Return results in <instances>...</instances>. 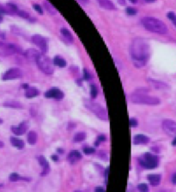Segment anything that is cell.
<instances>
[{"label": "cell", "instance_id": "12", "mask_svg": "<svg viewBox=\"0 0 176 192\" xmlns=\"http://www.w3.org/2000/svg\"><path fill=\"white\" fill-rule=\"evenodd\" d=\"M11 131L16 136H22L29 129V122L23 121L18 126H11Z\"/></svg>", "mask_w": 176, "mask_h": 192}, {"label": "cell", "instance_id": "21", "mask_svg": "<svg viewBox=\"0 0 176 192\" xmlns=\"http://www.w3.org/2000/svg\"><path fill=\"white\" fill-rule=\"evenodd\" d=\"M148 179L152 186H157L161 182V176L159 174H150L148 175Z\"/></svg>", "mask_w": 176, "mask_h": 192}, {"label": "cell", "instance_id": "17", "mask_svg": "<svg viewBox=\"0 0 176 192\" xmlns=\"http://www.w3.org/2000/svg\"><path fill=\"white\" fill-rule=\"evenodd\" d=\"M39 94H40V92H39V90H38L36 88H34V87H29H29L25 89L24 95H25L26 98L31 99V98H34V97H36L37 95H39Z\"/></svg>", "mask_w": 176, "mask_h": 192}, {"label": "cell", "instance_id": "53", "mask_svg": "<svg viewBox=\"0 0 176 192\" xmlns=\"http://www.w3.org/2000/svg\"><path fill=\"white\" fill-rule=\"evenodd\" d=\"M58 153H61V154H63V149H58Z\"/></svg>", "mask_w": 176, "mask_h": 192}, {"label": "cell", "instance_id": "47", "mask_svg": "<svg viewBox=\"0 0 176 192\" xmlns=\"http://www.w3.org/2000/svg\"><path fill=\"white\" fill-rule=\"evenodd\" d=\"M172 144L174 145V146H176V136L175 137V139H174V141L172 142Z\"/></svg>", "mask_w": 176, "mask_h": 192}, {"label": "cell", "instance_id": "20", "mask_svg": "<svg viewBox=\"0 0 176 192\" xmlns=\"http://www.w3.org/2000/svg\"><path fill=\"white\" fill-rule=\"evenodd\" d=\"M41 53L40 52L34 50V49H29L26 52H24V56L26 57L27 58L30 59V60H36L37 57L39 56Z\"/></svg>", "mask_w": 176, "mask_h": 192}, {"label": "cell", "instance_id": "10", "mask_svg": "<svg viewBox=\"0 0 176 192\" xmlns=\"http://www.w3.org/2000/svg\"><path fill=\"white\" fill-rule=\"evenodd\" d=\"M22 77V72L20 69L13 68L8 69L3 76V80H14Z\"/></svg>", "mask_w": 176, "mask_h": 192}, {"label": "cell", "instance_id": "3", "mask_svg": "<svg viewBox=\"0 0 176 192\" xmlns=\"http://www.w3.org/2000/svg\"><path fill=\"white\" fill-rule=\"evenodd\" d=\"M142 23H143L144 28L151 33L164 34L167 31L165 23L157 18H155V17L146 16L142 19Z\"/></svg>", "mask_w": 176, "mask_h": 192}, {"label": "cell", "instance_id": "2", "mask_svg": "<svg viewBox=\"0 0 176 192\" xmlns=\"http://www.w3.org/2000/svg\"><path fill=\"white\" fill-rule=\"evenodd\" d=\"M147 89H138L131 96V101L136 105H146V106H157L161 104V101L155 96L148 95Z\"/></svg>", "mask_w": 176, "mask_h": 192}, {"label": "cell", "instance_id": "44", "mask_svg": "<svg viewBox=\"0 0 176 192\" xmlns=\"http://www.w3.org/2000/svg\"><path fill=\"white\" fill-rule=\"evenodd\" d=\"M0 38L1 39H5V34H4V33H3L2 31H0Z\"/></svg>", "mask_w": 176, "mask_h": 192}, {"label": "cell", "instance_id": "4", "mask_svg": "<svg viewBox=\"0 0 176 192\" xmlns=\"http://www.w3.org/2000/svg\"><path fill=\"white\" fill-rule=\"evenodd\" d=\"M83 105L91 113L96 115V117L100 119H101V120H108V113L106 112V110L98 103L95 102L92 100H89V99H84Z\"/></svg>", "mask_w": 176, "mask_h": 192}, {"label": "cell", "instance_id": "41", "mask_svg": "<svg viewBox=\"0 0 176 192\" xmlns=\"http://www.w3.org/2000/svg\"><path fill=\"white\" fill-rule=\"evenodd\" d=\"M95 192H105L104 189L101 188V187H96L95 190Z\"/></svg>", "mask_w": 176, "mask_h": 192}, {"label": "cell", "instance_id": "50", "mask_svg": "<svg viewBox=\"0 0 176 192\" xmlns=\"http://www.w3.org/2000/svg\"><path fill=\"white\" fill-rule=\"evenodd\" d=\"M3 22V16H2V13L0 12V23Z\"/></svg>", "mask_w": 176, "mask_h": 192}, {"label": "cell", "instance_id": "48", "mask_svg": "<svg viewBox=\"0 0 176 192\" xmlns=\"http://www.w3.org/2000/svg\"><path fill=\"white\" fill-rule=\"evenodd\" d=\"M145 2H147V3H154L155 2L156 0H144Z\"/></svg>", "mask_w": 176, "mask_h": 192}, {"label": "cell", "instance_id": "35", "mask_svg": "<svg viewBox=\"0 0 176 192\" xmlns=\"http://www.w3.org/2000/svg\"><path fill=\"white\" fill-rule=\"evenodd\" d=\"M33 9H34V11L37 12V13H39L40 15H43V10H42V8L40 6V4H33Z\"/></svg>", "mask_w": 176, "mask_h": 192}, {"label": "cell", "instance_id": "32", "mask_svg": "<svg viewBox=\"0 0 176 192\" xmlns=\"http://www.w3.org/2000/svg\"><path fill=\"white\" fill-rule=\"evenodd\" d=\"M16 14H17L20 17L23 18V19H29V18H30L29 14L28 12L24 11H20V10H18V11L16 12Z\"/></svg>", "mask_w": 176, "mask_h": 192}, {"label": "cell", "instance_id": "1", "mask_svg": "<svg viewBox=\"0 0 176 192\" xmlns=\"http://www.w3.org/2000/svg\"><path fill=\"white\" fill-rule=\"evenodd\" d=\"M131 57L134 66L143 67L150 57V45L143 38H135L131 45Z\"/></svg>", "mask_w": 176, "mask_h": 192}, {"label": "cell", "instance_id": "7", "mask_svg": "<svg viewBox=\"0 0 176 192\" xmlns=\"http://www.w3.org/2000/svg\"><path fill=\"white\" fill-rule=\"evenodd\" d=\"M15 53H22L20 46L11 43H4L0 46V54L3 56H10Z\"/></svg>", "mask_w": 176, "mask_h": 192}, {"label": "cell", "instance_id": "9", "mask_svg": "<svg viewBox=\"0 0 176 192\" xmlns=\"http://www.w3.org/2000/svg\"><path fill=\"white\" fill-rule=\"evenodd\" d=\"M162 129L168 136H176V122L171 119H165L162 122Z\"/></svg>", "mask_w": 176, "mask_h": 192}, {"label": "cell", "instance_id": "11", "mask_svg": "<svg viewBox=\"0 0 176 192\" xmlns=\"http://www.w3.org/2000/svg\"><path fill=\"white\" fill-rule=\"evenodd\" d=\"M44 95L46 98H48V99L52 98V99H55V100H58V101L62 100L64 98V96H65L64 93L60 90L58 88H56V87L52 88L48 91H46Z\"/></svg>", "mask_w": 176, "mask_h": 192}, {"label": "cell", "instance_id": "56", "mask_svg": "<svg viewBox=\"0 0 176 192\" xmlns=\"http://www.w3.org/2000/svg\"><path fill=\"white\" fill-rule=\"evenodd\" d=\"M75 192H82V191H75Z\"/></svg>", "mask_w": 176, "mask_h": 192}, {"label": "cell", "instance_id": "26", "mask_svg": "<svg viewBox=\"0 0 176 192\" xmlns=\"http://www.w3.org/2000/svg\"><path fill=\"white\" fill-rule=\"evenodd\" d=\"M37 138H38V136L36 134V132L34 131H29V134H28V142L31 145H33L36 143L37 142Z\"/></svg>", "mask_w": 176, "mask_h": 192}, {"label": "cell", "instance_id": "43", "mask_svg": "<svg viewBox=\"0 0 176 192\" xmlns=\"http://www.w3.org/2000/svg\"><path fill=\"white\" fill-rule=\"evenodd\" d=\"M172 182H173L174 183H176V173H175L174 176L172 177Z\"/></svg>", "mask_w": 176, "mask_h": 192}, {"label": "cell", "instance_id": "45", "mask_svg": "<svg viewBox=\"0 0 176 192\" xmlns=\"http://www.w3.org/2000/svg\"><path fill=\"white\" fill-rule=\"evenodd\" d=\"M109 173V167H108L106 170V179H108V175Z\"/></svg>", "mask_w": 176, "mask_h": 192}, {"label": "cell", "instance_id": "46", "mask_svg": "<svg viewBox=\"0 0 176 192\" xmlns=\"http://www.w3.org/2000/svg\"><path fill=\"white\" fill-rule=\"evenodd\" d=\"M52 159H53V160H54V161H57L58 159V156H56V155H53V156H52Z\"/></svg>", "mask_w": 176, "mask_h": 192}, {"label": "cell", "instance_id": "31", "mask_svg": "<svg viewBox=\"0 0 176 192\" xmlns=\"http://www.w3.org/2000/svg\"><path fill=\"white\" fill-rule=\"evenodd\" d=\"M167 18H168V19H169V20H170V21H171V22L173 23V24H174V25H175V26L176 27V15H175V12L170 11V12H168V13H167Z\"/></svg>", "mask_w": 176, "mask_h": 192}, {"label": "cell", "instance_id": "33", "mask_svg": "<svg viewBox=\"0 0 176 192\" xmlns=\"http://www.w3.org/2000/svg\"><path fill=\"white\" fill-rule=\"evenodd\" d=\"M138 189L140 192H149V186L146 183H139Z\"/></svg>", "mask_w": 176, "mask_h": 192}, {"label": "cell", "instance_id": "38", "mask_svg": "<svg viewBox=\"0 0 176 192\" xmlns=\"http://www.w3.org/2000/svg\"><path fill=\"white\" fill-rule=\"evenodd\" d=\"M129 122H130V125L132 127H137L138 124V120L136 118H130Z\"/></svg>", "mask_w": 176, "mask_h": 192}, {"label": "cell", "instance_id": "29", "mask_svg": "<svg viewBox=\"0 0 176 192\" xmlns=\"http://www.w3.org/2000/svg\"><path fill=\"white\" fill-rule=\"evenodd\" d=\"M7 12H12V13H16L18 11V8L17 6L15 4H12V3H8L6 4V7H5Z\"/></svg>", "mask_w": 176, "mask_h": 192}, {"label": "cell", "instance_id": "36", "mask_svg": "<svg viewBox=\"0 0 176 192\" xmlns=\"http://www.w3.org/2000/svg\"><path fill=\"white\" fill-rule=\"evenodd\" d=\"M83 78H84V80H86V81H89V80L91 79V74H90V72L88 71L87 69H83Z\"/></svg>", "mask_w": 176, "mask_h": 192}, {"label": "cell", "instance_id": "40", "mask_svg": "<svg viewBox=\"0 0 176 192\" xmlns=\"http://www.w3.org/2000/svg\"><path fill=\"white\" fill-rule=\"evenodd\" d=\"M75 126H76V124L74 123H69L68 124V130H71L72 128H75Z\"/></svg>", "mask_w": 176, "mask_h": 192}, {"label": "cell", "instance_id": "39", "mask_svg": "<svg viewBox=\"0 0 176 192\" xmlns=\"http://www.w3.org/2000/svg\"><path fill=\"white\" fill-rule=\"evenodd\" d=\"M105 140H106V137H105V136H103V135L99 136H98V142H97L96 145H98V142H104Z\"/></svg>", "mask_w": 176, "mask_h": 192}, {"label": "cell", "instance_id": "57", "mask_svg": "<svg viewBox=\"0 0 176 192\" xmlns=\"http://www.w3.org/2000/svg\"><path fill=\"white\" fill-rule=\"evenodd\" d=\"M81 1H88V0H81Z\"/></svg>", "mask_w": 176, "mask_h": 192}, {"label": "cell", "instance_id": "54", "mask_svg": "<svg viewBox=\"0 0 176 192\" xmlns=\"http://www.w3.org/2000/svg\"><path fill=\"white\" fill-rule=\"evenodd\" d=\"M3 44H4V42H3V41H1V40H0V46H1V45H3Z\"/></svg>", "mask_w": 176, "mask_h": 192}, {"label": "cell", "instance_id": "16", "mask_svg": "<svg viewBox=\"0 0 176 192\" xmlns=\"http://www.w3.org/2000/svg\"><path fill=\"white\" fill-rule=\"evenodd\" d=\"M150 142V138L145 135L143 134H138L137 136H134L133 139V142L136 145H139V144H147Z\"/></svg>", "mask_w": 176, "mask_h": 192}, {"label": "cell", "instance_id": "15", "mask_svg": "<svg viewBox=\"0 0 176 192\" xmlns=\"http://www.w3.org/2000/svg\"><path fill=\"white\" fill-rule=\"evenodd\" d=\"M97 3L99 4V5L105 9V10H108V11H114L116 10V7L114 5V4L111 1V0H96Z\"/></svg>", "mask_w": 176, "mask_h": 192}, {"label": "cell", "instance_id": "51", "mask_svg": "<svg viewBox=\"0 0 176 192\" xmlns=\"http://www.w3.org/2000/svg\"><path fill=\"white\" fill-rule=\"evenodd\" d=\"M4 142L0 141V148H1V147H4Z\"/></svg>", "mask_w": 176, "mask_h": 192}, {"label": "cell", "instance_id": "24", "mask_svg": "<svg viewBox=\"0 0 176 192\" xmlns=\"http://www.w3.org/2000/svg\"><path fill=\"white\" fill-rule=\"evenodd\" d=\"M11 144L16 147L18 149H22L24 147V142L22 140H20L18 138H16V137H11Z\"/></svg>", "mask_w": 176, "mask_h": 192}, {"label": "cell", "instance_id": "52", "mask_svg": "<svg viewBox=\"0 0 176 192\" xmlns=\"http://www.w3.org/2000/svg\"><path fill=\"white\" fill-rule=\"evenodd\" d=\"M138 0H130V2H132V4H136V3H138Z\"/></svg>", "mask_w": 176, "mask_h": 192}, {"label": "cell", "instance_id": "13", "mask_svg": "<svg viewBox=\"0 0 176 192\" xmlns=\"http://www.w3.org/2000/svg\"><path fill=\"white\" fill-rule=\"evenodd\" d=\"M38 161L40 163V165L42 166V172H41V176H46L49 173L50 171V166H49V163L48 161L43 157V156H40L38 157Z\"/></svg>", "mask_w": 176, "mask_h": 192}, {"label": "cell", "instance_id": "37", "mask_svg": "<svg viewBox=\"0 0 176 192\" xmlns=\"http://www.w3.org/2000/svg\"><path fill=\"white\" fill-rule=\"evenodd\" d=\"M83 152L85 154H91L95 153V149L93 147H85L83 149Z\"/></svg>", "mask_w": 176, "mask_h": 192}, {"label": "cell", "instance_id": "25", "mask_svg": "<svg viewBox=\"0 0 176 192\" xmlns=\"http://www.w3.org/2000/svg\"><path fill=\"white\" fill-rule=\"evenodd\" d=\"M4 106L8 107V108H22V104L19 101H5L4 103Z\"/></svg>", "mask_w": 176, "mask_h": 192}, {"label": "cell", "instance_id": "55", "mask_svg": "<svg viewBox=\"0 0 176 192\" xmlns=\"http://www.w3.org/2000/svg\"><path fill=\"white\" fill-rule=\"evenodd\" d=\"M2 123H3V120H2V119H1V118H0V124H2Z\"/></svg>", "mask_w": 176, "mask_h": 192}, {"label": "cell", "instance_id": "28", "mask_svg": "<svg viewBox=\"0 0 176 192\" xmlns=\"http://www.w3.org/2000/svg\"><path fill=\"white\" fill-rule=\"evenodd\" d=\"M85 139H86V133H84V132H78L74 136V142H83Z\"/></svg>", "mask_w": 176, "mask_h": 192}, {"label": "cell", "instance_id": "30", "mask_svg": "<svg viewBox=\"0 0 176 192\" xmlns=\"http://www.w3.org/2000/svg\"><path fill=\"white\" fill-rule=\"evenodd\" d=\"M90 95H91V98L92 99H95L97 94H98V89H97V87L95 85V84H92L90 86Z\"/></svg>", "mask_w": 176, "mask_h": 192}, {"label": "cell", "instance_id": "42", "mask_svg": "<svg viewBox=\"0 0 176 192\" xmlns=\"http://www.w3.org/2000/svg\"><path fill=\"white\" fill-rule=\"evenodd\" d=\"M117 1L120 5H125V0H117Z\"/></svg>", "mask_w": 176, "mask_h": 192}, {"label": "cell", "instance_id": "27", "mask_svg": "<svg viewBox=\"0 0 176 192\" xmlns=\"http://www.w3.org/2000/svg\"><path fill=\"white\" fill-rule=\"evenodd\" d=\"M19 180L29 181L30 179H28V178H22L19 174H17L16 172H13V173H11V175H10V181H11V182H16V181Z\"/></svg>", "mask_w": 176, "mask_h": 192}, {"label": "cell", "instance_id": "34", "mask_svg": "<svg viewBox=\"0 0 176 192\" xmlns=\"http://www.w3.org/2000/svg\"><path fill=\"white\" fill-rule=\"evenodd\" d=\"M125 12H126V14L129 15V16H135V15H137L138 11H137L135 8H132V7H127V8L125 9Z\"/></svg>", "mask_w": 176, "mask_h": 192}, {"label": "cell", "instance_id": "8", "mask_svg": "<svg viewBox=\"0 0 176 192\" xmlns=\"http://www.w3.org/2000/svg\"><path fill=\"white\" fill-rule=\"evenodd\" d=\"M31 41L41 49L42 54H45L48 52V40L45 37H42L41 35H33L31 37Z\"/></svg>", "mask_w": 176, "mask_h": 192}, {"label": "cell", "instance_id": "14", "mask_svg": "<svg viewBox=\"0 0 176 192\" xmlns=\"http://www.w3.org/2000/svg\"><path fill=\"white\" fill-rule=\"evenodd\" d=\"M149 81V84L155 89H157V90H161V89H167L168 86L167 84H166L165 82H162V81H156V80L153 79H148Z\"/></svg>", "mask_w": 176, "mask_h": 192}, {"label": "cell", "instance_id": "18", "mask_svg": "<svg viewBox=\"0 0 176 192\" xmlns=\"http://www.w3.org/2000/svg\"><path fill=\"white\" fill-rule=\"evenodd\" d=\"M60 33H61V35L64 37V39L66 40L69 44H72L74 42L73 35L71 33L70 30H68L67 28H61L60 29Z\"/></svg>", "mask_w": 176, "mask_h": 192}, {"label": "cell", "instance_id": "5", "mask_svg": "<svg viewBox=\"0 0 176 192\" xmlns=\"http://www.w3.org/2000/svg\"><path fill=\"white\" fill-rule=\"evenodd\" d=\"M36 64L38 68L40 69L46 75H52L54 72L53 63V61L44 54L41 53L36 58Z\"/></svg>", "mask_w": 176, "mask_h": 192}, {"label": "cell", "instance_id": "23", "mask_svg": "<svg viewBox=\"0 0 176 192\" xmlns=\"http://www.w3.org/2000/svg\"><path fill=\"white\" fill-rule=\"evenodd\" d=\"M43 5H44L46 11L48 12V13H50L51 15H56L57 14V10L55 9V7L49 1L45 0L44 2H43Z\"/></svg>", "mask_w": 176, "mask_h": 192}, {"label": "cell", "instance_id": "19", "mask_svg": "<svg viewBox=\"0 0 176 192\" xmlns=\"http://www.w3.org/2000/svg\"><path fill=\"white\" fill-rule=\"evenodd\" d=\"M82 159V155H81V154L78 152V151H71L70 154H69V155H68V160H69V162L70 163H71V164H74V163H76L77 162L79 159Z\"/></svg>", "mask_w": 176, "mask_h": 192}, {"label": "cell", "instance_id": "6", "mask_svg": "<svg viewBox=\"0 0 176 192\" xmlns=\"http://www.w3.org/2000/svg\"><path fill=\"white\" fill-rule=\"evenodd\" d=\"M138 160L140 165L146 169H154L158 165V158L150 153L144 154Z\"/></svg>", "mask_w": 176, "mask_h": 192}, {"label": "cell", "instance_id": "22", "mask_svg": "<svg viewBox=\"0 0 176 192\" xmlns=\"http://www.w3.org/2000/svg\"><path fill=\"white\" fill-rule=\"evenodd\" d=\"M53 64L59 67V68H65L66 66V59H64L62 57L56 56L54 57L53 60Z\"/></svg>", "mask_w": 176, "mask_h": 192}, {"label": "cell", "instance_id": "49", "mask_svg": "<svg viewBox=\"0 0 176 192\" xmlns=\"http://www.w3.org/2000/svg\"><path fill=\"white\" fill-rule=\"evenodd\" d=\"M28 87H29V85H28V84H23V85H22V88H23L24 89H26Z\"/></svg>", "mask_w": 176, "mask_h": 192}]
</instances>
